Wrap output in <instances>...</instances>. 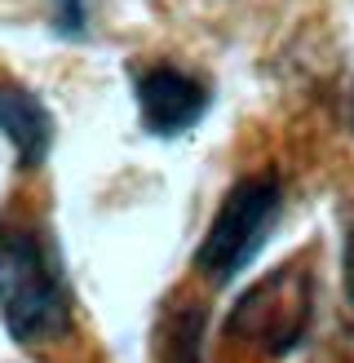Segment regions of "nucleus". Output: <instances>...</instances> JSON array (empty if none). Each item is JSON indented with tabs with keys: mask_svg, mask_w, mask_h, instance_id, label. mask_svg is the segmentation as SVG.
<instances>
[{
	"mask_svg": "<svg viewBox=\"0 0 354 363\" xmlns=\"http://www.w3.org/2000/svg\"><path fill=\"white\" fill-rule=\"evenodd\" d=\"M71 297L62 252L31 217H0V323L18 346H49L71 333Z\"/></svg>",
	"mask_w": 354,
	"mask_h": 363,
	"instance_id": "obj_1",
	"label": "nucleus"
},
{
	"mask_svg": "<svg viewBox=\"0 0 354 363\" xmlns=\"http://www.w3.org/2000/svg\"><path fill=\"white\" fill-rule=\"evenodd\" d=\"M283 213V186L275 173H248L222 195L217 213L204 230L200 248H195V270L212 288H222L248 270V262L261 252L266 235Z\"/></svg>",
	"mask_w": 354,
	"mask_h": 363,
	"instance_id": "obj_2",
	"label": "nucleus"
},
{
	"mask_svg": "<svg viewBox=\"0 0 354 363\" xmlns=\"http://www.w3.org/2000/svg\"><path fill=\"white\" fill-rule=\"evenodd\" d=\"M314 315V279L301 266H279L257 279L226 319V333L266 354H292Z\"/></svg>",
	"mask_w": 354,
	"mask_h": 363,
	"instance_id": "obj_3",
	"label": "nucleus"
},
{
	"mask_svg": "<svg viewBox=\"0 0 354 363\" xmlns=\"http://www.w3.org/2000/svg\"><path fill=\"white\" fill-rule=\"evenodd\" d=\"M133 98H137V120L151 138H182L208 111V84L200 76H190L182 67L155 62L147 71H137L133 80Z\"/></svg>",
	"mask_w": 354,
	"mask_h": 363,
	"instance_id": "obj_4",
	"label": "nucleus"
},
{
	"mask_svg": "<svg viewBox=\"0 0 354 363\" xmlns=\"http://www.w3.org/2000/svg\"><path fill=\"white\" fill-rule=\"evenodd\" d=\"M53 111L35 89L18 84V80H0V133L13 147L18 169H40L49 151H53Z\"/></svg>",
	"mask_w": 354,
	"mask_h": 363,
	"instance_id": "obj_5",
	"label": "nucleus"
},
{
	"mask_svg": "<svg viewBox=\"0 0 354 363\" xmlns=\"http://www.w3.org/2000/svg\"><path fill=\"white\" fill-rule=\"evenodd\" d=\"M200 354H204V311L186 306L159 333V359L164 363H200Z\"/></svg>",
	"mask_w": 354,
	"mask_h": 363,
	"instance_id": "obj_6",
	"label": "nucleus"
},
{
	"mask_svg": "<svg viewBox=\"0 0 354 363\" xmlns=\"http://www.w3.org/2000/svg\"><path fill=\"white\" fill-rule=\"evenodd\" d=\"M84 18H88L84 0H53V23L62 35H84Z\"/></svg>",
	"mask_w": 354,
	"mask_h": 363,
	"instance_id": "obj_7",
	"label": "nucleus"
},
{
	"mask_svg": "<svg viewBox=\"0 0 354 363\" xmlns=\"http://www.w3.org/2000/svg\"><path fill=\"white\" fill-rule=\"evenodd\" d=\"M346 293L354 301V230H350V240H346Z\"/></svg>",
	"mask_w": 354,
	"mask_h": 363,
	"instance_id": "obj_8",
	"label": "nucleus"
},
{
	"mask_svg": "<svg viewBox=\"0 0 354 363\" xmlns=\"http://www.w3.org/2000/svg\"><path fill=\"white\" fill-rule=\"evenodd\" d=\"M350 120H354V94H350Z\"/></svg>",
	"mask_w": 354,
	"mask_h": 363,
	"instance_id": "obj_9",
	"label": "nucleus"
}]
</instances>
